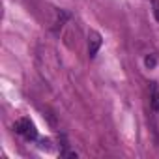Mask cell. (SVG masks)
<instances>
[{"instance_id": "4", "label": "cell", "mask_w": 159, "mask_h": 159, "mask_svg": "<svg viewBox=\"0 0 159 159\" xmlns=\"http://www.w3.org/2000/svg\"><path fill=\"white\" fill-rule=\"evenodd\" d=\"M69 19V13L67 11H64V10H60L58 11V19H56V23H54V30H58V28H62L64 26V23Z\"/></svg>"}, {"instance_id": "2", "label": "cell", "mask_w": 159, "mask_h": 159, "mask_svg": "<svg viewBox=\"0 0 159 159\" xmlns=\"http://www.w3.org/2000/svg\"><path fill=\"white\" fill-rule=\"evenodd\" d=\"M101 45H103L101 34L96 32V30H92V32L88 34V56H90V58H96V56H98V51L101 49Z\"/></svg>"}, {"instance_id": "6", "label": "cell", "mask_w": 159, "mask_h": 159, "mask_svg": "<svg viewBox=\"0 0 159 159\" xmlns=\"http://www.w3.org/2000/svg\"><path fill=\"white\" fill-rule=\"evenodd\" d=\"M152 2V13H153V19L159 23V0H150Z\"/></svg>"}, {"instance_id": "3", "label": "cell", "mask_w": 159, "mask_h": 159, "mask_svg": "<svg viewBox=\"0 0 159 159\" xmlns=\"http://www.w3.org/2000/svg\"><path fill=\"white\" fill-rule=\"evenodd\" d=\"M150 105L155 112H159V86H157V83H150Z\"/></svg>"}, {"instance_id": "5", "label": "cell", "mask_w": 159, "mask_h": 159, "mask_svg": "<svg viewBox=\"0 0 159 159\" xmlns=\"http://www.w3.org/2000/svg\"><path fill=\"white\" fill-rule=\"evenodd\" d=\"M155 64H157V58H155L153 54H148V56L144 58V66H146L148 69H153V67H155Z\"/></svg>"}, {"instance_id": "1", "label": "cell", "mask_w": 159, "mask_h": 159, "mask_svg": "<svg viewBox=\"0 0 159 159\" xmlns=\"http://www.w3.org/2000/svg\"><path fill=\"white\" fill-rule=\"evenodd\" d=\"M15 133H19L25 140H36L38 139V129L30 118H21L15 122Z\"/></svg>"}]
</instances>
